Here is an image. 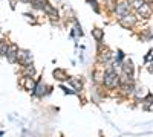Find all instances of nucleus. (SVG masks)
Returning <instances> with one entry per match:
<instances>
[{
    "mask_svg": "<svg viewBox=\"0 0 153 137\" xmlns=\"http://www.w3.org/2000/svg\"><path fill=\"white\" fill-rule=\"evenodd\" d=\"M104 84L107 87H115L118 84V76H117V73H115L113 70H107L104 73Z\"/></svg>",
    "mask_w": 153,
    "mask_h": 137,
    "instance_id": "nucleus-1",
    "label": "nucleus"
},
{
    "mask_svg": "<svg viewBox=\"0 0 153 137\" xmlns=\"http://www.w3.org/2000/svg\"><path fill=\"white\" fill-rule=\"evenodd\" d=\"M17 59L20 61L22 64H29L31 61H32V56H31V53L29 52H26V51H23V52H19L17 53Z\"/></svg>",
    "mask_w": 153,
    "mask_h": 137,
    "instance_id": "nucleus-2",
    "label": "nucleus"
},
{
    "mask_svg": "<svg viewBox=\"0 0 153 137\" xmlns=\"http://www.w3.org/2000/svg\"><path fill=\"white\" fill-rule=\"evenodd\" d=\"M117 14L120 15V18L124 17V15H127V14H129V6H127L126 3H120L117 6Z\"/></svg>",
    "mask_w": 153,
    "mask_h": 137,
    "instance_id": "nucleus-3",
    "label": "nucleus"
},
{
    "mask_svg": "<svg viewBox=\"0 0 153 137\" xmlns=\"http://www.w3.org/2000/svg\"><path fill=\"white\" fill-rule=\"evenodd\" d=\"M121 24H123V26L124 28H127V26H132V24L135 23V17H132V15H129V14H127V15H124V17H121Z\"/></svg>",
    "mask_w": 153,
    "mask_h": 137,
    "instance_id": "nucleus-4",
    "label": "nucleus"
},
{
    "mask_svg": "<svg viewBox=\"0 0 153 137\" xmlns=\"http://www.w3.org/2000/svg\"><path fill=\"white\" fill-rule=\"evenodd\" d=\"M17 53H19V52H17V46H16V44H14V46H11V47H9V51H8V53H6V55H8V59L11 61V63H14V61H16Z\"/></svg>",
    "mask_w": 153,
    "mask_h": 137,
    "instance_id": "nucleus-5",
    "label": "nucleus"
},
{
    "mask_svg": "<svg viewBox=\"0 0 153 137\" xmlns=\"http://www.w3.org/2000/svg\"><path fill=\"white\" fill-rule=\"evenodd\" d=\"M138 14L141 15V17H149L150 15V8H149V5H141L138 8Z\"/></svg>",
    "mask_w": 153,
    "mask_h": 137,
    "instance_id": "nucleus-6",
    "label": "nucleus"
},
{
    "mask_svg": "<svg viewBox=\"0 0 153 137\" xmlns=\"http://www.w3.org/2000/svg\"><path fill=\"white\" fill-rule=\"evenodd\" d=\"M124 73L129 78H132V73H133V64H132V61H126V63H124Z\"/></svg>",
    "mask_w": 153,
    "mask_h": 137,
    "instance_id": "nucleus-7",
    "label": "nucleus"
},
{
    "mask_svg": "<svg viewBox=\"0 0 153 137\" xmlns=\"http://www.w3.org/2000/svg\"><path fill=\"white\" fill-rule=\"evenodd\" d=\"M22 84L25 85V89H26V90H29V92L35 89V82H34V81H32L31 78H25Z\"/></svg>",
    "mask_w": 153,
    "mask_h": 137,
    "instance_id": "nucleus-8",
    "label": "nucleus"
},
{
    "mask_svg": "<svg viewBox=\"0 0 153 137\" xmlns=\"http://www.w3.org/2000/svg\"><path fill=\"white\" fill-rule=\"evenodd\" d=\"M54 76L58 79V81H65V79H68V76H66V73L63 72V70H60V69H57V70H54Z\"/></svg>",
    "mask_w": 153,
    "mask_h": 137,
    "instance_id": "nucleus-9",
    "label": "nucleus"
},
{
    "mask_svg": "<svg viewBox=\"0 0 153 137\" xmlns=\"http://www.w3.org/2000/svg\"><path fill=\"white\" fill-rule=\"evenodd\" d=\"M6 53H8V44L6 41L0 40V55H6Z\"/></svg>",
    "mask_w": 153,
    "mask_h": 137,
    "instance_id": "nucleus-10",
    "label": "nucleus"
},
{
    "mask_svg": "<svg viewBox=\"0 0 153 137\" xmlns=\"http://www.w3.org/2000/svg\"><path fill=\"white\" fill-rule=\"evenodd\" d=\"M129 3L133 6V8H139V6H141V5H144V2H143V0H129Z\"/></svg>",
    "mask_w": 153,
    "mask_h": 137,
    "instance_id": "nucleus-11",
    "label": "nucleus"
},
{
    "mask_svg": "<svg viewBox=\"0 0 153 137\" xmlns=\"http://www.w3.org/2000/svg\"><path fill=\"white\" fill-rule=\"evenodd\" d=\"M92 34H94V37H95L98 41H101V38H103V31H101V29H95Z\"/></svg>",
    "mask_w": 153,
    "mask_h": 137,
    "instance_id": "nucleus-12",
    "label": "nucleus"
},
{
    "mask_svg": "<svg viewBox=\"0 0 153 137\" xmlns=\"http://www.w3.org/2000/svg\"><path fill=\"white\" fill-rule=\"evenodd\" d=\"M71 82L75 85V89H76V90H80V89H81V82H80V81H76V79H71Z\"/></svg>",
    "mask_w": 153,
    "mask_h": 137,
    "instance_id": "nucleus-13",
    "label": "nucleus"
},
{
    "mask_svg": "<svg viewBox=\"0 0 153 137\" xmlns=\"http://www.w3.org/2000/svg\"><path fill=\"white\" fill-rule=\"evenodd\" d=\"M26 72L32 75V73H34V67H28V69H26Z\"/></svg>",
    "mask_w": 153,
    "mask_h": 137,
    "instance_id": "nucleus-14",
    "label": "nucleus"
},
{
    "mask_svg": "<svg viewBox=\"0 0 153 137\" xmlns=\"http://www.w3.org/2000/svg\"><path fill=\"white\" fill-rule=\"evenodd\" d=\"M150 72H153V63H152V67H150Z\"/></svg>",
    "mask_w": 153,
    "mask_h": 137,
    "instance_id": "nucleus-15",
    "label": "nucleus"
}]
</instances>
